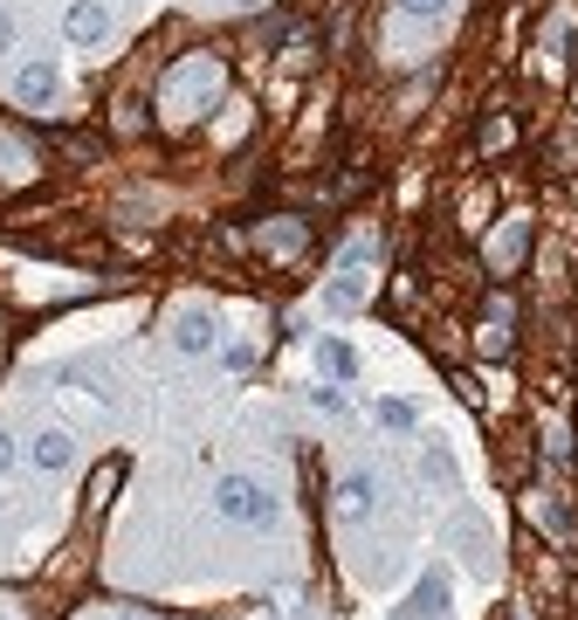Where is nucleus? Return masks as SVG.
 I'll use <instances>...</instances> for the list:
<instances>
[{"instance_id": "nucleus-3", "label": "nucleus", "mask_w": 578, "mask_h": 620, "mask_svg": "<svg viewBox=\"0 0 578 620\" xmlns=\"http://www.w3.org/2000/svg\"><path fill=\"white\" fill-rule=\"evenodd\" d=\"M392 620H448V573H427V579L413 586V600Z\"/></svg>"}, {"instance_id": "nucleus-4", "label": "nucleus", "mask_w": 578, "mask_h": 620, "mask_svg": "<svg viewBox=\"0 0 578 620\" xmlns=\"http://www.w3.org/2000/svg\"><path fill=\"white\" fill-rule=\"evenodd\" d=\"M63 35L69 42H103V35H111V8H103V0H69Z\"/></svg>"}, {"instance_id": "nucleus-14", "label": "nucleus", "mask_w": 578, "mask_h": 620, "mask_svg": "<svg viewBox=\"0 0 578 620\" xmlns=\"http://www.w3.org/2000/svg\"><path fill=\"white\" fill-rule=\"evenodd\" d=\"M510 139H516L510 118H489V124H482V152H510Z\"/></svg>"}, {"instance_id": "nucleus-19", "label": "nucleus", "mask_w": 578, "mask_h": 620, "mask_svg": "<svg viewBox=\"0 0 578 620\" xmlns=\"http://www.w3.org/2000/svg\"><path fill=\"white\" fill-rule=\"evenodd\" d=\"M8 35H14V29H8V14H0V48H8Z\"/></svg>"}, {"instance_id": "nucleus-17", "label": "nucleus", "mask_w": 578, "mask_h": 620, "mask_svg": "<svg viewBox=\"0 0 578 620\" xmlns=\"http://www.w3.org/2000/svg\"><path fill=\"white\" fill-rule=\"evenodd\" d=\"M14 455H21V449H14V434H8V428H0V476H8V469H14Z\"/></svg>"}, {"instance_id": "nucleus-6", "label": "nucleus", "mask_w": 578, "mask_h": 620, "mask_svg": "<svg viewBox=\"0 0 578 620\" xmlns=\"http://www.w3.org/2000/svg\"><path fill=\"white\" fill-rule=\"evenodd\" d=\"M331 510H337V524H358V517L373 510V476H337Z\"/></svg>"}, {"instance_id": "nucleus-11", "label": "nucleus", "mask_w": 578, "mask_h": 620, "mask_svg": "<svg viewBox=\"0 0 578 620\" xmlns=\"http://www.w3.org/2000/svg\"><path fill=\"white\" fill-rule=\"evenodd\" d=\"M379 428H386V434H413V428H420L413 400H392V394H386V400H379Z\"/></svg>"}, {"instance_id": "nucleus-7", "label": "nucleus", "mask_w": 578, "mask_h": 620, "mask_svg": "<svg viewBox=\"0 0 578 620\" xmlns=\"http://www.w3.org/2000/svg\"><path fill=\"white\" fill-rule=\"evenodd\" d=\"M69 462H76V442H69V428H42V434H35V469L63 476Z\"/></svg>"}, {"instance_id": "nucleus-10", "label": "nucleus", "mask_w": 578, "mask_h": 620, "mask_svg": "<svg viewBox=\"0 0 578 620\" xmlns=\"http://www.w3.org/2000/svg\"><path fill=\"white\" fill-rule=\"evenodd\" d=\"M420 469H427V483H434V489H455V476H462V469H455V455L441 449V442L420 449Z\"/></svg>"}, {"instance_id": "nucleus-16", "label": "nucleus", "mask_w": 578, "mask_h": 620, "mask_svg": "<svg viewBox=\"0 0 578 620\" xmlns=\"http://www.w3.org/2000/svg\"><path fill=\"white\" fill-rule=\"evenodd\" d=\"M400 8H407L413 21H434V14H448V0H400Z\"/></svg>"}, {"instance_id": "nucleus-1", "label": "nucleus", "mask_w": 578, "mask_h": 620, "mask_svg": "<svg viewBox=\"0 0 578 620\" xmlns=\"http://www.w3.org/2000/svg\"><path fill=\"white\" fill-rule=\"evenodd\" d=\"M214 503H221V517H227V524H248V531L276 524V497H269L262 483H248V476H221Z\"/></svg>"}, {"instance_id": "nucleus-9", "label": "nucleus", "mask_w": 578, "mask_h": 620, "mask_svg": "<svg viewBox=\"0 0 578 620\" xmlns=\"http://www.w3.org/2000/svg\"><path fill=\"white\" fill-rule=\"evenodd\" d=\"M318 366H324V379L352 386V379H358V352H352L345 339H324V345H318Z\"/></svg>"}, {"instance_id": "nucleus-12", "label": "nucleus", "mask_w": 578, "mask_h": 620, "mask_svg": "<svg viewBox=\"0 0 578 620\" xmlns=\"http://www.w3.org/2000/svg\"><path fill=\"white\" fill-rule=\"evenodd\" d=\"M455 538H462V545H468V565H476V573H489V538H482V524H476V517H455Z\"/></svg>"}, {"instance_id": "nucleus-8", "label": "nucleus", "mask_w": 578, "mask_h": 620, "mask_svg": "<svg viewBox=\"0 0 578 620\" xmlns=\"http://www.w3.org/2000/svg\"><path fill=\"white\" fill-rule=\"evenodd\" d=\"M510 324H516V303L496 297V303L482 310V352H510Z\"/></svg>"}, {"instance_id": "nucleus-5", "label": "nucleus", "mask_w": 578, "mask_h": 620, "mask_svg": "<svg viewBox=\"0 0 578 620\" xmlns=\"http://www.w3.org/2000/svg\"><path fill=\"white\" fill-rule=\"evenodd\" d=\"M14 97L21 103H48V97H63V63H29L14 76Z\"/></svg>"}, {"instance_id": "nucleus-15", "label": "nucleus", "mask_w": 578, "mask_h": 620, "mask_svg": "<svg viewBox=\"0 0 578 620\" xmlns=\"http://www.w3.org/2000/svg\"><path fill=\"white\" fill-rule=\"evenodd\" d=\"M310 400H318L324 413H352V394H345V386H318V394H310Z\"/></svg>"}, {"instance_id": "nucleus-13", "label": "nucleus", "mask_w": 578, "mask_h": 620, "mask_svg": "<svg viewBox=\"0 0 578 620\" xmlns=\"http://www.w3.org/2000/svg\"><path fill=\"white\" fill-rule=\"evenodd\" d=\"M324 303H331V310H358V303H365V276H337L331 290H324Z\"/></svg>"}, {"instance_id": "nucleus-2", "label": "nucleus", "mask_w": 578, "mask_h": 620, "mask_svg": "<svg viewBox=\"0 0 578 620\" xmlns=\"http://www.w3.org/2000/svg\"><path fill=\"white\" fill-rule=\"evenodd\" d=\"M173 352H187V358H200V352H214V310H179L173 318Z\"/></svg>"}, {"instance_id": "nucleus-18", "label": "nucleus", "mask_w": 578, "mask_h": 620, "mask_svg": "<svg viewBox=\"0 0 578 620\" xmlns=\"http://www.w3.org/2000/svg\"><path fill=\"white\" fill-rule=\"evenodd\" d=\"M118 620H152V613H138V607H124V613H118Z\"/></svg>"}]
</instances>
